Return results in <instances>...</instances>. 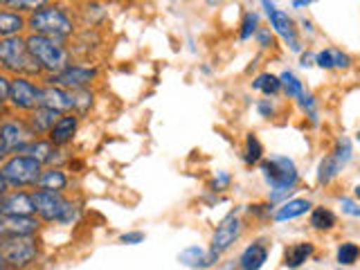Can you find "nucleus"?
<instances>
[{"label":"nucleus","mask_w":360,"mask_h":270,"mask_svg":"<svg viewBox=\"0 0 360 270\" xmlns=\"http://www.w3.org/2000/svg\"><path fill=\"white\" fill-rule=\"evenodd\" d=\"M11 3V0H0V7H7Z\"/></svg>","instance_id":"52"},{"label":"nucleus","mask_w":360,"mask_h":270,"mask_svg":"<svg viewBox=\"0 0 360 270\" xmlns=\"http://www.w3.org/2000/svg\"><path fill=\"white\" fill-rule=\"evenodd\" d=\"M180 266L191 268V270H207L219 262V257H214L210 252V248L202 245H187L183 252L178 255Z\"/></svg>","instance_id":"21"},{"label":"nucleus","mask_w":360,"mask_h":270,"mask_svg":"<svg viewBox=\"0 0 360 270\" xmlns=\"http://www.w3.org/2000/svg\"><path fill=\"white\" fill-rule=\"evenodd\" d=\"M70 174L65 167H45L39 178L37 189H48V191H68L70 187Z\"/></svg>","instance_id":"25"},{"label":"nucleus","mask_w":360,"mask_h":270,"mask_svg":"<svg viewBox=\"0 0 360 270\" xmlns=\"http://www.w3.org/2000/svg\"><path fill=\"white\" fill-rule=\"evenodd\" d=\"M25 41H27V50L32 54V59L41 65L43 77L61 72L65 65L72 63L70 45L65 41L43 37V34H32V32L25 34Z\"/></svg>","instance_id":"4"},{"label":"nucleus","mask_w":360,"mask_h":270,"mask_svg":"<svg viewBox=\"0 0 360 270\" xmlns=\"http://www.w3.org/2000/svg\"><path fill=\"white\" fill-rule=\"evenodd\" d=\"M9 187H7V180H5V176H3V169H0V194H5Z\"/></svg>","instance_id":"48"},{"label":"nucleus","mask_w":360,"mask_h":270,"mask_svg":"<svg viewBox=\"0 0 360 270\" xmlns=\"http://www.w3.org/2000/svg\"><path fill=\"white\" fill-rule=\"evenodd\" d=\"M37 140V135L30 129V124L25 120V115H18V112H7L0 122V144L7 155L11 153H22L25 146Z\"/></svg>","instance_id":"10"},{"label":"nucleus","mask_w":360,"mask_h":270,"mask_svg":"<svg viewBox=\"0 0 360 270\" xmlns=\"http://www.w3.org/2000/svg\"><path fill=\"white\" fill-rule=\"evenodd\" d=\"M266 16H268V22H270V30L275 32V37H279L281 41H284V45L290 52L300 54L304 50V45H302V39H300V30L295 27L297 22L292 20V16L288 14V11L277 7Z\"/></svg>","instance_id":"13"},{"label":"nucleus","mask_w":360,"mask_h":270,"mask_svg":"<svg viewBox=\"0 0 360 270\" xmlns=\"http://www.w3.org/2000/svg\"><path fill=\"white\" fill-rule=\"evenodd\" d=\"M297 104H300L302 112L309 117V122L313 124V127H318V124H320V115H318V101H315V97L309 93V90H304V95L297 99Z\"/></svg>","instance_id":"33"},{"label":"nucleus","mask_w":360,"mask_h":270,"mask_svg":"<svg viewBox=\"0 0 360 270\" xmlns=\"http://www.w3.org/2000/svg\"><path fill=\"white\" fill-rule=\"evenodd\" d=\"M315 65L322 68V70H333L331 48H324V50H320V52H315Z\"/></svg>","instance_id":"42"},{"label":"nucleus","mask_w":360,"mask_h":270,"mask_svg":"<svg viewBox=\"0 0 360 270\" xmlns=\"http://www.w3.org/2000/svg\"><path fill=\"white\" fill-rule=\"evenodd\" d=\"M79 124H82V117H79L77 112H63V115L56 120L52 131L48 133V140L54 146H59V149H68L79 131Z\"/></svg>","instance_id":"16"},{"label":"nucleus","mask_w":360,"mask_h":270,"mask_svg":"<svg viewBox=\"0 0 360 270\" xmlns=\"http://www.w3.org/2000/svg\"><path fill=\"white\" fill-rule=\"evenodd\" d=\"M101 68L90 63V61H72L70 65H65L61 72L48 75L41 79V84H54L68 90H82V88H93V84L99 79Z\"/></svg>","instance_id":"9"},{"label":"nucleus","mask_w":360,"mask_h":270,"mask_svg":"<svg viewBox=\"0 0 360 270\" xmlns=\"http://www.w3.org/2000/svg\"><path fill=\"white\" fill-rule=\"evenodd\" d=\"M77 27L79 22L72 7L59 3V0H52L50 5H45L27 16V32L43 34V37H52L65 43L77 34Z\"/></svg>","instance_id":"1"},{"label":"nucleus","mask_w":360,"mask_h":270,"mask_svg":"<svg viewBox=\"0 0 360 270\" xmlns=\"http://www.w3.org/2000/svg\"><path fill=\"white\" fill-rule=\"evenodd\" d=\"M5 236H39L43 223L34 214V217H0Z\"/></svg>","instance_id":"18"},{"label":"nucleus","mask_w":360,"mask_h":270,"mask_svg":"<svg viewBox=\"0 0 360 270\" xmlns=\"http://www.w3.org/2000/svg\"><path fill=\"white\" fill-rule=\"evenodd\" d=\"M37 207H34L32 189H7L0 196V217H34Z\"/></svg>","instance_id":"14"},{"label":"nucleus","mask_w":360,"mask_h":270,"mask_svg":"<svg viewBox=\"0 0 360 270\" xmlns=\"http://www.w3.org/2000/svg\"><path fill=\"white\" fill-rule=\"evenodd\" d=\"M358 259H360V245L354 243V241H345L338 245V250H335V262L340 268H349V266H354L358 264Z\"/></svg>","instance_id":"30"},{"label":"nucleus","mask_w":360,"mask_h":270,"mask_svg":"<svg viewBox=\"0 0 360 270\" xmlns=\"http://www.w3.org/2000/svg\"><path fill=\"white\" fill-rule=\"evenodd\" d=\"M300 25H302L304 32L309 34V37H313V34H315V27H313V22H311L309 18H304V16H302V18H300Z\"/></svg>","instance_id":"45"},{"label":"nucleus","mask_w":360,"mask_h":270,"mask_svg":"<svg viewBox=\"0 0 360 270\" xmlns=\"http://www.w3.org/2000/svg\"><path fill=\"white\" fill-rule=\"evenodd\" d=\"M41 106H48L56 112H72L75 110V93L68 88L54 86V84H43V97Z\"/></svg>","instance_id":"17"},{"label":"nucleus","mask_w":360,"mask_h":270,"mask_svg":"<svg viewBox=\"0 0 360 270\" xmlns=\"http://www.w3.org/2000/svg\"><path fill=\"white\" fill-rule=\"evenodd\" d=\"M75 93V110L79 117H86L95 106V90L93 88H82V90H72Z\"/></svg>","instance_id":"31"},{"label":"nucleus","mask_w":360,"mask_h":270,"mask_svg":"<svg viewBox=\"0 0 360 270\" xmlns=\"http://www.w3.org/2000/svg\"><path fill=\"white\" fill-rule=\"evenodd\" d=\"M0 169L9 189H37L45 167L27 153H11L0 162Z\"/></svg>","instance_id":"6"},{"label":"nucleus","mask_w":360,"mask_h":270,"mask_svg":"<svg viewBox=\"0 0 360 270\" xmlns=\"http://www.w3.org/2000/svg\"><path fill=\"white\" fill-rule=\"evenodd\" d=\"M257 112H259V117H264V120H273L277 117V106H275V101L266 97V99H259L257 101Z\"/></svg>","instance_id":"37"},{"label":"nucleus","mask_w":360,"mask_h":270,"mask_svg":"<svg viewBox=\"0 0 360 270\" xmlns=\"http://www.w3.org/2000/svg\"><path fill=\"white\" fill-rule=\"evenodd\" d=\"M0 72H5L7 77H32L39 82L43 79L41 65L32 59L27 50L25 34L0 39Z\"/></svg>","instance_id":"5"},{"label":"nucleus","mask_w":360,"mask_h":270,"mask_svg":"<svg viewBox=\"0 0 360 270\" xmlns=\"http://www.w3.org/2000/svg\"><path fill=\"white\" fill-rule=\"evenodd\" d=\"M313 255H315V243H311V241H295V243L286 245L281 264H284L286 270H297L307 262H311Z\"/></svg>","instance_id":"24"},{"label":"nucleus","mask_w":360,"mask_h":270,"mask_svg":"<svg viewBox=\"0 0 360 270\" xmlns=\"http://www.w3.org/2000/svg\"><path fill=\"white\" fill-rule=\"evenodd\" d=\"M313 3H315V0H290L292 9H307V7H311Z\"/></svg>","instance_id":"46"},{"label":"nucleus","mask_w":360,"mask_h":270,"mask_svg":"<svg viewBox=\"0 0 360 270\" xmlns=\"http://www.w3.org/2000/svg\"><path fill=\"white\" fill-rule=\"evenodd\" d=\"M9 82H11V77H7L5 72H0V106H7V99H9Z\"/></svg>","instance_id":"43"},{"label":"nucleus","mask_w":360,"mask_h":270,"mask_svg":"<svg viewBox=\"0 0 360 270\" xmlns=\"http://www.w3.org/2000/svg\"><path fill=\"white\" fill-rule=\"evenodd\" d=\"M262 160H264V144H262V140H259L255 133H248L245 142H243V162L248 167H255Z\"/></svg>","instance_id":"28"},{"label":"nucleus","mask_w":360,"mask_h":270,"mask_svg":"<svg viewBox=\"0 0 360 270\" xmlns=\"http://www.w3.org/2000/svg\"><path fill=\"white\" fill-rule=\"evenodd\" d=\"M352 158H354V142L349 140L347 135H340V138L335 140L333 149L326 153L318 165V185L320 187L331 185L333 180L342 174V169L352 162Z\"/></svg>","instance_id":"11"},{"label":"nucleus","mask_w":360,"mask_h":270,"mask_svg":"<svg viewBox=\"0 0 360 270\" xmlns=\"http://www.w3.org/2000/svg\"><path fill=\"white\" fill-rule=\"evenodd\" d=\"M262 27L259 25V14L255 9H248L243 18H241V25H239V41H250L255 39L257 30Z\"/></svg>","instance_id":"32"},{"label":"nucleus","mask_w":360,"mask_h":270,"mask_svg":"<svg viewBox=\"0 0 360 270\" xmlns=\"http://www.w3.org/2000/svg\"><path fill=\"white\" fill-rule=\"evenodd\" d=\"M59 117H61V112H56V110H52L48 106H39V108H34L32 112H27V115H25L30 129L34 131L37 138H48V133L52 131V127H54Z\"/></svg>","instance_id":"22"},{"label":"nucleus","mask_w":360,"mask_h":270,"mask_svg":"<svg viewBox=\"0 0 360 270\" xmlns=\"http://www.w3.org/2000/svg\"><path fill=\"white\" fill-rule=\"evenodd\" d=\"M5 239V230H3V225H0V241Z\"/></svg>","instance_id":"53"},{"label":"nucleus","mask_w":360,"mask_h":270,"mask_svg":"<svg viewBox=\"0 0 360 270\" xmlns=\"http://www.w3.org/2000/svg\"><path fill=\"white\" fill-rule=\"evenodd\" d=\"M309 225L315 232H331L338 225V217H335V212L329 207L313 205L309 212Z\"/></svg>","instance_id":"26"},{"label":"nucleus","mask_w":360,"mask_h":270,"mask_svg":"<svg viewBox=\"0 0 360 270\" xmlns=\"http://www.w3.org/2000/svg\"><path fill=\"white\" fill-rule=\"evenodd\" d=\"M279 79H281V93H284L292 101H297L304 95V90H307L302 84V79L295 72H290V70H284L279 75Z\"/></svg>","instance_id":"29"},{"label":"nucleus","mask_w":360,"mask_h":270,"mask_svg":"<svg viewBox=\"0 0 360 270\" xmlns=\"http://www.w3.org/2000/svg\"><path fill=\"white\" fill-rule=\"evenodd\" d=\"M205 3H207V7H219L223 0H205Z\"/></svg>","instance_id":"49"},{"label":"nucleus","mask_w":360,"mask_h":270,"mask_svg":"<svg viewBox=\"0 0 360 270\" xmlns=\"http://www.w3.org/2000/svg\"><path fill=\"white\" fill-rule=\"evenodd\" d=\"M144 239H146V234L142 230H129V232L120 234L117 241L122 245H138V243H144Z\"/></svg>","instance_id":"40"},{"label":"nucleus","mask_w":360,"mask_h":270,"mask_svg":"<svg viewBox=\"0 0 360 270\" xmlns=\"http://www.w3.org/2000/svg\"><path fill=\"white\" fill-rule=\"evenodd\" d=\"M262 7H264L266 14H270V11H273V9H277L275 0H262Z\"/></svg>","instance_id":"47"},{"label":"nucleus","mask_w":360,"mask_h":270,"mask_svg":"<svg viewBox=\"0 0 360 270\" xmlns=\"http://www.w3.org/2000/svg\"><path fill=\"white\" fill-rule=\"evenodd\" d=\"M300 65L302 68H311V65H315V52H311V50H307V52H300Z\"/></svg>","instance_id":"44"},{"label":"nucleus","mask_w":360,"mask_h":270,"mask_svg":"<svg viewBox=\"0 0 360 270\" xmlns=\"http://www.w3.org/2000/svg\"><path fill=\"white\" fill-rule=\"evenodd\" d=\"M230 185H232V174L217 172V176L212 180V191H225V189H230Z\"/></svg>","instance_id":"41"},{"label":"nucleus","mask_w":360,"mask_h":270,"mask_svg":"<svg viewBox=\"0 0 360 270\" xmlns=\"http://www.w3.org/2000/svg\"><path fill=\"white\" fill-rule=\"evenodd\" d=\"M270 245L266 239H257L250 245H245V250L239 255V270H262L268 262Z\"/></svg>","instance_id":"20"},{"label":"nucleus","mask_w":360,"mask_h":270,"mask_svg":"<svg viewBox=\"0 0 360 270\" xmlns=\"http://www.w3.org/2000/svg\"><path fill=\"white\" fill-rule=\"evenodd\" d=\"M27 34V16L9 7H0V39Z\"/></svg>","instance_id":"23"},{"label":"nucleus","mask_w":360,"mask_h":270,"mask_svg":"<svg viewBox=\"0 0 360 270\" xmlns=\"http://www.w3.org/2000/svg\"><path fill=\"white\" fill-rule=\"evenodd\" d=\"M5 158H7V153H5V149H3V144H0V162H3Z\"/></svg>","instance_id":"51"},{"label":"nucleus","mask_w":360,"mask_h":270,"mask_svg":"<svg viewBox=\"0 0 360 270\" xmlns=\"http://www.w3.org/2000/svg\"><path fill=\"white\" fill-rule=\"evenodd\" d=\"M331 56H333V70H349L352 68V56L347 52H342L340 48H331Z\"/></svg>","instance_id":"38"},{"label":"nucleus","mask_w":360,"mask_h":270,"mask_svg":"<svg viewBox=\"0 0 360 270\" xmlns=\"http://www.w3.org/2000/svg\"><path fill=\"white\" fill-rule=\"evenodd\" d=\"M311 207H313V202L309 198H304V196L288 198L284 202H279V205H275V212H273V217H270V221H273V223L295 221V219L304 217V214H309Z\"/></svg>","instance_id":"19"},{"label":"nucleus","mask_w":360,"mask_h":270,"mask_svg":"<svg viewBox=\"0 0 360 270\" xmlns=\"http://www.w3.org/2000/svg\"><path fill=\"white\" fill-rule=\"evenodd\" d=\"M255 41H257V45L262 50L273 48V45H275V32L270 30V27H259L257 34H255Z\"/></svg>","instance_id":"36"},{"label":"nucleus","mask_w":360,"mask_h":270,"mask_svg":"<svg viewBox=\"0 0 360 270\" xmlns=\"http://www.w3.org/2000/svg\"><path fill=\"white\" fill-rule=\"evenodd\" d=\"M0 255L11 270H30L41 259V241L39 236H5Z\"/></svg>","instance_id":"7"},{"label":"nucleus","mask_w":360,"mask_h":270,"mask_svg":"<svg viewBox=\"0 0 360 270\" xmlns=\"http://www.w3.org/2000/svg\"><path fill=\"white\" fill-rule=\"evenodd\" d=\"M32 158H37V160L43 165V167H65L68 162H70V155H68L65 149H59V146H54L48 138H37L32 140L25 151Z\"/></svg>","instance_id":"15"},{"label":"nucleus","mask_w":360,"mask_h":270,"mask_svg":"<svg viewBox=\"0 0 360 270\" xmlns=\"http://www.w3.org/2000/svg\"><path fill=\"white\" fill-rule=\"evenodd\" d=\"M241 232H243V221L239 217V212H230L228 217L217 225V230L212 232L210 252L221 259L236 241H239Z\"/></svg>","instance_id":"12"},{"label":"nucleus","mask_w":360,"mask_h":270,"mask_svg":"<svg viewBox=\"0 0 360 270\" xmlns=\"http://www.w3.org/2000/svg\"><path fill=\"white\" fill-rule=\"evenodd\" d=\"M338 207H340V212H342V214H347V217L360 219V200H358V198H352V196H340V198H338Z\"/></svg>","instance_id":"35"},{"label":"nucleus","mask_w":360,"mask_h":270,"mask_svg":"<svg viewBox=\"0 0 360 270\" xmlns=\"http://www.w3.org/2000/svg\"><path fill=\"white\" fill-rule=\"evenodd\" d=\"M338 270H345V268H338Z\"/></svg>","instance_id":"54"},{"label":"nucleus","mask_w":360,"mask_h":270,"mask_svg":"<svg viewBox=\"0 0 360 270\" xmlns=\"http://www.w3.org/2000/svg\"><path fill=\"white\" fill-rule=\"evenodd\" d=\"M41 97H43V84L39 79L32 77H11L9 82V99H7V108L11 112H18V115H27L34 108L41 106Z\"/></svg>","instance_id":"8"},{"label":"nucleus","mask_w":360,"mask_h":270,"mask_svg":"<svg viewBox=\"0 0 360 270\" xmlns=\"http://www.w3.org/2000/svg\"><path fill=\"white\" fill-rule=\"evenodd\" d=\"M273 212H275V205L270 200L255 202V205H250V214L257 219H270V217H273Z\"/></svg>","instance_id":"39"},{"label":"nucleus","mask_w":360,"mask_h":270,"mask_svg":"<svg viewBox=\"0 0 360 270\" xmlns=\"http://www.w3.org/2000/svg\"><path fill=\"white\" fill-rule=\"evenodd\" d=\"M37 217L45 225H75L82 217V202L68 196L65 191H48V189H32Z\"/></svg>","instance_id":"3"},{"label":"nucleus","mask_w":360,"mask_h":270,"mask_svg":"<svg viewBox=\"0 0 360 270\" xmlns=\"http://www.w3.org/2000/svg\"><path fill=\"white\" fill-rule=\"evenodd\" d=\"M252 90L257 93H262L264 97H279L281 95V79L279 75H273V72H262L252 79Z\"/></svg>","instance_id":"27"},{"label":"nucleus","mask_w":360,"mask_h":270,"mask_svg":"<svg viewBox=\"0 0 360 270\" xmlns=\"http://www.w3.org/2000/svg\"><path fill=\"white\" fill-rule=\"evenodd\" d=\"M52 0H11V3L7 5L9 9H14V11H20V14H25V16H30V14H34L37 9H41V7H45V5H50Z\"/></svg>","instance_id":"34"},{"label":"nucleus","mask_w":360,"mask_h":270,"mask_svg":"<svg viewBox=\"0 0 360 270\" xmlns=\"http://www.w3.org/2000/svg\"><path fill=\"white\" fill-rule=\"evenodd\" d=\"M354 198H358V200H360V185H356V187H354Z\"/></svg>","instance_id":"50"},{"label":"nucleus","mask_w":360,"mask_h":270,"mask_svg":"<svg viewBox=\"0 0 360 270\" xmlns=\"http://www.w3.org/2000/svg\"><path fill=\"white\" fill-rule=\"evenodd\" d=\"M259 174L264 183L270 187L268 200L273 205H279L288 198H292V191L300 185V172L297 165L288 155H270L259 162Z\"/></svg>","instance_id":"2"}]
</instances>
